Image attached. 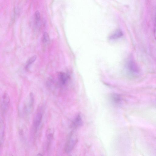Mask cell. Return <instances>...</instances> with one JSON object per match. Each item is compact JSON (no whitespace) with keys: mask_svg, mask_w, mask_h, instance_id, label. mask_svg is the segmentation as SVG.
Wrapping results in <instances>:
<instances>
[{"mask_svg":"<svg viewBox=\"0 0 156 156\" xmlns=\"http://www.w3.org/2000/svg\"><path fill=\"white\" fill-rule=\"evenodd\" d=\"M35 156H43V155L42 154L40 153H39Z\"/></svg>","mask_w":156,"mask_h":156,"instance_id":"obj_14","label":"cell"},{"mask_svg":"<svg viewBox=\"0 0 156 156\" xmlns=\"http://www.w3.org/2000/svg\"><path fill=\"white\" fill-rule=\"evenodd\" d=\"M28 101L25 106V111L27 114H29L33 111L34 103V98L33 93H30Z\"/></svg>","mask_w":156,"mask_h":156,"instance_id":"obj_3","label":"cell"},{"mask_svg":"<svg viewBox=\"0 0 156 156\" xmlns=\"http://www.w3.org/2000/svg\"><path fill=\"white\" fill-rule=\"evenodd\" d=\"M35 22L36 25H37L40 19V15L39 12L36 11L35 13Z\"/></svg>","mask_w":156,"mask_h":156,"instance_id":"obj_12","label":"cell"},{"mask_svg":"<svg viewBox=\"0 0 156 156\" xmlns=\"http://www.w3.org/2000/svg\"><path fill=\"white\" fill-rule=\"evenodd\" d=\"M36 58L37 56H34L29 59L27 62L26 68L27 69H28L30 66L35 61Z\"/></svg>","mask_w":156,"mask_h":156,"instance_id":"obj_10","label":"cell"},{"mask_svg":"<svg viewBox=\"0 0 156 156\" xmlns=\"http://www.w3.org/2000/svg\"><path fill=\"white\" fill-rule=\"evenodd\" d=\"M123 35L122 32L120 30H117L114 32L109 37V40H115L121 37Z\"/></svg>","mask_w":156,"mask_h":156,"instance_id":"obj_9","label":"cell"},{"mask_svg":"<svg viewBox=\"0 0 156 156\" xmlns=\"http://www.w3.org/2000/svg\"><path fill=\"white\" fill-rule=\"evenodd\" d=\"M127 68L129 74L131 75L135 76L139 73V68L137 65L132 60H130L128 62L127 65Z\"/></svg>","mask_w":156,"mask_h":156,"instance_id":"obj_4","label":"cell"},{"mask_svg":"<svg viewBox=\"0 0 156 156\" xmlns=\"http://www.w3.org/2000/svg\"></svg>","mask_w":156,"mask_h":156,"instance_id":"obj_15","label":"cell"},{"mask_svg":"<svg viewBox=\"0 0 156 156\" xmlns=\"http://www.w3.org/2000/svg\"><path fill=\"white\" fill-rule=\"evenodd\" d=\"M40 108L35 114L33 122V126L35 132L37 131L41 123L43 118V113Z\"/></svg>","mask_w":156,"mask_h":156,"instance_id":"obj_2","label":"cell"},{"mask_svg":"<svg viewBox=\"0 0 156 156\" xmlns=\"http://www.w3.org/2000/svg\"><path fill=\"white\" fill-rule=\"evenodd\" d=\"M49 36L48 33L47 32H45L43 35L42 41L44 44H47L49 41Z\"/></svg>","mask_w":156,"mask_h":156,"instance_id":"obj_11","label":"cell"},{"mask_svg":"<svg viewBox=\"0 0 156 156\" xmlns=\"http://www.w3.org/2000/svg\"><path fill=\"white\" fill-rule=\"evenodd\" d=\"M76 136L73 133L70 134L66 142L65 151L67 153L70 152L74 148L77 142Z\"/></svg>","mask_w":156,"mask_h":156,"instance_id":"obj_1","label":"cell"},{"mask_svg":"<svg viewBox=\"0 0 156 156\" xmlns=\"http://www.w3.org/2000/svg\"><path fill=\"white\" fill-rule=\"evenodd\" d=\"M5 125L3 119H1V127H0V138L1 145L3 144L5 135Z\"/></svg>","mask_w":156,"mask_h":156,"instance_id":"obj_8","label":"cell"},{"mask_svg":"<svg viewBox=\"0 0 156 156\" xmlns=\"http://www.w3.org/2000/svg\"><path fill=\"white\" fill-rule=\"evenodd\" d=\"M154 38L156 40V19L155 21V27L154 30Z\"/></svg>","mask_w":156,"mask_h":156,"instance_id":"obj_13","label":"cell"},{"mask_svg":"<svg viewBox=\"0 0 156 156\" xmlns=\"http://www.w3.org/2000/svg\"><path fill=\"white\" fill-rule=\"evenodd\" d=\"M10 103V98L7 93H5L2 97L1 109L3 114L5 113L7 110Z\"/></svg>","mask_w":156,"mask_h":156,"instance_id":"obj_5","label":"cell"},{"mask_svg":"<svg viewBox=\"0 0 156 156\" xmlns=\"http://www.w3.org/2000/svg\"><path fill=\"white\" fill-rule=\"evenodd\" d=\"M110 97L112 102L116 105H119L122 102L121 97L117 94H112L111 95Z\"/></svg>","mask_w":156,"mask_h":156,"instance_id":"obj_6","label":"cell"},{"mask_svg":"<svg viewBox=\"0 0 156 156\" xmlns=\"http://www.w3.org/2000/svg\"><path fill=\"white\" fill-rule=\"evenodd\" d=\"M82 123V121L81 116L78 115L73 121L72 126L73 128H77L81 126Z\"/></svg>","mask_w":156,"mask_h":156,"instance_id":"obj_7","label":"cell"}]
</instances>
